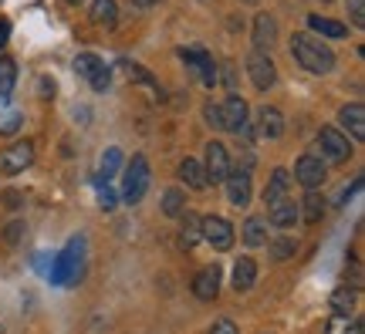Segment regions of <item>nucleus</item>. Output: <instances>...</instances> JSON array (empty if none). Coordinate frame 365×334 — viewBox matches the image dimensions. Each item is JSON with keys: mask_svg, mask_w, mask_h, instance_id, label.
Listing matches in <instances>:
<instances>
[{"mask_svg": "<svg viewBox=\"0 0 365 334\" xmlns=\"http://www.w3.org/2000/svg\"><path fill=\"white\" fill-rule=\"evenodd\" d=\"M291 54H294V61H298L304 71H312V75H328V71L335 68L331 48L322 44L318 38H312V34H294V38H291Z\"/></svg>", "mask_w": 365, "mask_h": 334, "instance_id": "f257e3e1", "label": "nucleus"}, {"mask_svg": "<svg viewBox=\"0 0 365 334\" xmlns=\"http://www.w3.org/2000/svg\"><path fill=\"white\" fill-rule=\"evenodd\" d=\"M149 179H153V172H149V159H145V155H132V162L125 166L122 199H125L129 206L143 203L145 193H149Z\"/></svg>", "mask_w": 365, "mask_h": 334, "instance_id": "f03ea898", "label": "nucleus"}, {"mask_svg": "<svg viewBox=\"0 0 365 334\" xmlns=\"http://www.w3.org/2000/svg\"><path fill=\"white\" fill-rule=\"evenodd\" d=\"M318 159L322 162H345L352 155V142L345 132H339L335 125H322L318 129Z\"/></svg>", "mask_w": 365, "mask_h": 334, "instance_id": "7ed1b4c3", "label": "nucleus"}, {"mask_svg": "<svg viewBox=\"0 0 365 334\" xmlns=\"http://www.w3.org/2000/svg\"><path fill=\"white\" fill-rule=\"evenodd\" d=\"M200 240H207L213 250H230L237 240V233L234 226H230V219H223V216H203L200 219Z\"/></svg>", "mask_w": 365, "mask_h": 334, "instance_id": "20e7f679", "label": "nucleus"}, {"mask_svg": "<svg viewBox=\"0 0 365 334\" xmlns=\"http://www.w3.org/2000/svg\"><path fill=\"white\" fill-rule=\"evenodd\" d=\"M223 115V129L237 132V135H250V105L240 98V95H230L227 102L220 105Z\"/></svg>", "mask_w": 365, "mask_h": 334, "instance_id": "39448f33", "label": "nucleus"}, {"mask_svg": "<svg viewBox=\"0 0 365 334\" xmlns=\"http://www.w3.org/2000/svg\"><path fill=\"white\" fill-rule=\"evenodd\" d=\"M75 71H78V78H85L95 91H108V65H105L98 54H91V51L78 54V58H75Z\"/></svg>", "mask_w": 365, "mask_h": 334, "instance_id": "423d86ee", "label": "nucleus"}, {"mask_svg": "<svg viewBox=\"0 0 365 334\" xmlns=\"http://www.w3.org/2000/svg\"><path fill=\"white\" fill-rule=\"evenodd\" d=\"M31 162H34V142H14L11 149H4L0 152V172L4 176H17V172H24V169H31Z\"/></svg>", "mask_w": 365, "mask_h": 334, "instance_id": "0eeeda50", "label": "nucleus"}, {"mask_svg": "<svg viewBox=\"0 0 365 334\" xmlns=\"http://www.w3.org/2000/svg\"><path fill=\"white\" fill-rule=\"evenodd\" d=\"M247 75H250V81H254V88H257V91L274 88V81H277V68H274L271 54H267V51H254V54H250V58H247Z\"/></svg>", "mask_w": 365, "mask_h": 334, "instance_id": "6e6552de", "label": "nucleus"}, {"mask_svg": "<svg viewBox=\"0 0 365 334\" xmlns=\"http://www.w3.org/2000/svg\"><path fill=\"white\" fill-rule=\"evenodd\" d=\"M294 179H298L304 189H318V186H325L328 169L318 155H301L298 162H294Z\"/></svg>", "mask_w": 365, "mask_h": 334, "instance_id": "1a4fd4ad", "label": "nucleus"}, {"mask_svg": "<svg viewBox=\"0 0 365 334\" xmlns=\"http://www.w3.org/2000/svg\"><path fill=\"white\" fill-rule=\"evenodd\" d=\"M81 246H85V240H71V244L65 246V254L54 260V270H51V281H54V283H68L71 277H78Z\"/></svg>", "mask_w": 365, "mask_h": 334, "instance_id": "9d476101", "label": "nucleus"}, {"mask_svg": "<svg viewBox=\"0 0 365 334\" xmlns=\"http://www.w3.org/2000/svg\"><path fill=\"white\" fill-rule=\"evenodd\" d=\"M223 186H227V199H230V206H237V209H244V206L250 203V196H254L250 172H244V169H230L227 179H223Z\"/></svg>", "mask_w": 365, "mask_h": 334, "instance_id": "9b49d317", "label": "nucleus"}, {"mask_svg": "<svg viewBox=\"0 0 365 334\" xmlns=\"http://www.w3.org/2000/svg\"><path fill=\"white\" fill-rule=\"evenodd\" d=\"M203 169H207V179L210 182H223L227 172H230V155L223 149V142H210L207 145V155H203Z\"/></svg>", "mask_w": 365, "mask_h": 334, "instance_id": "f8f14e48", "label": "nucleus"}, {"mask_svg": "<svg viewBox=\"0 0 365 334\" xmlns=\"http://www.w3.org/2000/svg\"><path fill=\"white\" fill-rule=\"evenodd\" d=\"M180 58H186V61H190V68L203 78V85H210V88H213V81H217V65H213V58H210L203 48H182Z\"/></svg>", "mask_w": 365, "mask_h": 334, "instance_id": "ddd939ff", "label": "nucleus"}, {"mask_svg": "<svg viewBox=\"0 0 365 334\" xmlns=\"http://www.w3.org/2000/svg\"><path fill=\"white\" fill-rule=\"evenodd\" d=\"M274 41H277V21L271 14H257L254 17V48L257 51H271Z\"/></svg>", "mask_w": 365, "mask_h": 334, "instance_id": "4468645a", "label": "nucleus"}, {"mask_svg": "<svg viewBox=\"0 0 365 334\" xmlns=\"http://www.w3.org/2000/svg\"><path fill=\"white\" fill-rule=\"evenodd\" d=\"M193 294L200 301H213L220 294V267H203L193 277Z\"/></svg>", "mask_w": 365, "mask_h": 334, "instance_id": "2eb2a0df", "label": "nucleus"}, {"mask_svg": "<svg viewBox=\"0 0 365 334\" xmlns=\"http://www.w3.org/2000/svg\"><path fill=\"white\" fill-rule=\"evenodd\" d=\"M287 193H291V172H287V169H274L267 186H264V203L267 206L284 203Z\"/></svg>", "mask_w": 365, "mask_h": 334, "instance_id": "dca6fc26", "label": "nucleus"}, {"mask_svg": "<svg viewBox=\"0 0 365 334\" xmlns=\"http://www.w3.org/2000/svg\"><path fill=\"white\" fill-rule=\"evenodd\" d=\"M339 122H341V129L349 132L355 142L365 139V108L359 102H355V105H345V108L339 112Z\"/></svg>", "mask_w": 365, "mask_h": 334, "instance_id": "f3484780", "label": "nucleus"}, {"mask_svg": "<svg viewBox=\"0 0 365 334\" xmlns=\"http://www.w3.org/2000/svg\"><path fill=\"white\" fill-rule=\"evenodd\" d=\"M257 132H261L264 139H281L284 135V115L271 108V105H264L261 112H257Z\"/></svg>", "mask_w": 365, "mask_h": 334, "instance_id": "a211bd4d", "label": "nucleus"}, {"mask_svg": "<svg viewBox=\"0 0 365 334\" xmlns=\"http://www.w3.org/2000/svg\"><path fill=\"white\" fill-rule=\"evenodd\" d=\"M180 179L186 189H207L210 186L207 169H203V162H196V159H182L180 162Z\"/></svg>", "mask_w": 365, "mask_h": 334, "instance_id": "6ab92c4d", "label": "nucleus"}, {"mask_svg": "<svg viewBox=\"0 0 365 334\" xmlns=\"http://www.w3.org/2000/svg\"><path fill=\"white\" fill-rule=\"evenodd\" d=\"M267 223H271V226H277V230H287V226H294V223H298V206L291 203V199L267 206Z\"/></svg>", "mask_w": 365, "mask_h": 334, "instance_id": "aec40b11", "label": "nucleus"}, {"mask_svg": "<svg viewBox=\"0 0 365 334\" xmlns=\"http://www.w3.org/2000/svg\"><path fill=\"white\" fill-rule=\"evenodd\" d=\"M257 283V263L250 257H240L234 263V291L237 294H244V291H250Z\"/></svg>", "mask_w": 365, "mask_h": 334, "instance_id": "412c9836", "label": "nucleus"}, {"mask_svg": "<svg viewBox=\"0 0 365 334\" xmlns=\"http://www.w3.org/2000/svg\"><path fill=\"white\" fill-rule=\"evenodd\" d=\"M176 219H180V244H182V250H193V246L200 244V216L190 213V209H182Z\"/></svg>", "mask_w": 365, "mask_h": 334, "instance_id": "4be33fe9", "label": "nucleus"}, {"mask_svg": "<svg viewBox=\"0 0 365 334\" xmlns=\"http://www.w3.org/2000/svg\"><path fill=\"white\" fill-rule=\"evenodd\" d=\"M322 216H325V196L318 193V189H308V193H304V203H301V209H298V219H304V223H322Z\"/></svg>", "mask_w": 365, "mask_h": 334, "instance_id": "5701e85b", "label": "nucleus"}, {"mask_svg": "<svg viewBox=\"0 0 365 334\" xmlns=\"http://www.w3.org/2000/svg\"><path fill=\"white\" fill-rule=\"evenodd\" d=\"M244 244H247L250 250L267 246V219L264 216H247V223H244Z\"/></svg>", "mask_w": 365, "mask_h": 334, "instance_id": "b1692460", "label": "nucleus"}, {"mask_svg": "<svg viewBox=\"0 0 365 334\" xmlns=\"http://www.w3.org/2000/svg\"><path fill=\"white\" fill-rule=\"evenodd\" d=\"M308 27H312L314 34H325V38H349V27L341 24V21H331V17H322V14H312L308 17Z\"/></svg>", "mask_w": 365, "mask_h": 334, "instance_id": "393cba45", "label": "nucleus"}, {"mask_svg": "<svg viewBox=\"0 0 365 334\" xmlns=\"http://www.w3.org/2000/svg\"><path fill=\"white\" fill-rule=\"evenodd\" d=\"M14 85H17V65L11 58H0V102L14 95Z\"/></svg>", "mask_w": 365, "mask_h": 334, "instance_id": "a878e982", "label": "nucleus"}, {"mask_svg": "<svg viewBox=\"0 0 365 334\" xmlns=\"http://www.w3.org/2000/svg\"><path fill=\"white\" fill-rule=\"evenodd\" d=\"M122 166H125V155H122V149H115V145H112V149H105L102 159H98V172H102L105 179H112Z\"/></svg>", "mask_w": 365, "mask_h": 334, "instance_id": "bb28decb", "label": "nucleus"}, {"mask_svg": "<svg viewBox=\"0 0 365 334\" xmlns=\"http://www.w3.org/2000/svg\"><path fill=\"white\" fill-rule=\"evenodd\" d=\"M325 331L328 334H362V321H352L349 314H331Z\"/></svg>", "mask_w": 365, "mask_h": 334, "instance_id": "cd10ccee", "label": "nucleus"}, {"mask_svg": "<svg viewBox=\"0 0 365 334\" xmlns=\"http://www.w3.org/2000/svg\"><path fill=\"white\" fill-rule=\"evenodd\" d=\"M115 0H91L88 17L95 24H115Z\"/></svg>", "mask_w": 365, "mask_h": 334, "instance_id": "c85d7f7f", "label": "nucleus"}, {"mask_svg": "<svg viewBox=\"0 0 365 334\" xmlns=\"http://www.w3.org/2000/svg\"><path fill=\"white\" fill-rule=\"evenodd\" d=\"M182 209H186V193H182V189H176V186H173V189H166V193H163V213L176 219Z\"/></svg>", "mask_w": 365, "mask_h": 334, "instance_id": "c756f323", "label": "nucleus"}, {"mask_svg": "<svg viewBox=\"0 0 365 334\" xmlns=\"http://www.w3.org/2000/svg\"><path fill=\"white\" fill-rule=\"evenodd\" d=\"M118 68H122V71H125V78H132V81H143L145 88H156V78L149 75L145 68H139L135 61H129V58H122V61H118Z\"/></svg>", "mask_w": 365, "mask_h": 334, "instance_id": "7c9ffc66", "label": "nucleus"}, {"mask_svg": "<svg viewBox=\"0 0 365 334\" xmlns=\"http://www.w3.org/2000/svg\"><path fill=\"white\" fill-rule=\"evenodd\" d=\"M298 254V240H291V236H277L271 240V257L274 260H291Z\"/></svg>", "mask_w": 365, "mask_h": 334, "instance_id": "2f4dec72", "label": "nucleus"}, {"mask_svg": "<svg viewBox=\"0 0 365 334\" xmlns=\"http://www.w3.org/2000/svg\"><path fill=\"white\" fill-rule=\"evenodd\" d=\"M331 308H335V314H349V310L355 308V291L352 287H339V291L331 294Z\"/></svg>", "mask_w": 365, "mask_h": 334, "instance_id": "473e14b6", "label": "nucleus"}, {"mask_svg": "<svg viewBox=\"0 0 365 334\" xmlns=\"http://www.w3.org/2000/svg\"><path fill=\"white\" fill-rule=\"evenodd\" d=\"M345 11L355 27H365V0H345Z\"/></svg>", "mask_w": 365, "mask_h": 334, "instance_id": "72a5a7b5", "label": "nucleus"}, {"mask_svg": "<svg viewBox=\"0 0 365 334\" xmlns=\"http://www.w3.org/2000/svg\"><path fill=\"white\" fill-rule=\"evenodd\" d=\"M21 122H24V115H17V112H11V115L0 122V135H14V132L21 129Z\"/></svg>", "mask_w": 365, "mask_h": 334, "instance_id": "f704fd0d", "label": "nucleus"}, {"mask_svg": "<svg viewBox=\"0 0 365 334\" xmlns=\"http://www.w3.org/2000/svg\"><path fill=\"white\" fill-rule=\"evenodd\" d=\"M203 115H207V125H213V129H223V115H220V105L210 102L207 108H203Z\"/></svg>", "mask_w": 365, "mask_h": 334, "instance_id": "c9c22d12", "label": "nucleus"}, {"mask_svg": "<svg viewBox=\"0 0 365 334\" xmlns=\"http://www.w3.org/2000/svg\"><path fill=\"white\" fill-rule=\"evenodd\" d=\"M210 334H240V331H237V324L230 318H220V321L210 324Z\"/></svg>", "mask_w": 365, "mask_h": 334, "instance_id": "e433bc0d", "label": "nucleus"}, {"mask_svg": "<svg viewBox=\"0 0 365 334\" xmlns=\"http://www.w3.org/2000/svg\"><path fill=\"white\" fill-rule=\"evenodd\" d=\"M21 240H24V223H21V219H14L11 226H7V244L17 246Z\"/></svg>", "mask_w": 365, "mask_h": 334, "instance_id": "4c0bfd02", "label": "nucleus"}, {"mask_svg": "<svg viewBox=\"0 0 365 334\" xmlns=\"http://www.w3.org/2000/svg\"><path fill=\"white\" fill-rule=\"evenodd\" d=\"M359 189H362V179H355L352 186H345V189H341V193H339V199H335V203H339V206H345V203H349V199H352V193H359Z\"/></svg>", "mask_w": 365, "mask_h": 334, "instance_id": "58836bf2", "label": "nucleus"}, {"mask_svg": "<svg viewBox=\"0 0 365 334\" xmlns=\"http://www.w3.org/2000/svg\"><path fill=\"white\" fill-rule=\"evenodd\" d=\"M223 81H227V88L237 95V71H234V65H230V61L223 65Z\"/></svg>", "mask_w": 365, "mask_h": 334, "instance_id": "ea45409f", "label": "nucleus"}, {"mask_svg": "<svg viewBox=\"0 0 365 334\" xmlns=\"http://www.w3.org/2000/svg\"><path fill=\"white\" fill-rule=\"evenodd\" d=\"M98 203H102V209H115V193H112L108 186H102V199H98Z\"/></svg>", "mask_w": 365, "mask_h": 334, "instance_id": "a19ab883", "label": "nucleus"}, {"mask_svg": "<svg viewBox=\"0 0 365 334\" xmlns=\"http://www.w3.org/2000/svg\"><path fill=\"white\" fill-rule=\"evenodd\" d=\"M7 38H11V21H7V17H0V48L7 44Z\"/></svg>", "mask_w": 365, "mask_h": 334, "instance_id": "79ce46f5", "label": "nucleus"}, {"mask_svg": "<svg viewBox=\"0 0 365 334\" xmlns=\"http://www.w3.org/2000/svg\"><path fill=\"white\" fill-rule=\"evenodd\" d=\"M41 98H54V81L41 78Z\"/></svg>", "mask_w": 365, "mask_h": 334, "instance_id": "37998d69", "label": "nucleus"}, {"mask_svg": "<svg viewBox=\"0 0 365 334\" xmlns=\"http://www.w3.org/2000/svg\"><path fill=\"white\" fill-rule=\"evenodd\" d=\"M139 7H153V4H159V0H135Z\"/></svg>", "mask_w": 365, "mask_h": 334, "instance_id": "c03bdc74", "label": "nucleus"}, {"mask_svg": "<svg viewBox=\"0 0 365 334\" xmlns=\"http://www.w3.org/2000/svg\"><path fill=\"white\" fill-rule=\"evenodd\" d=\"M68 4H81V0H68Z\"/></svg>", "mask_w": 365, "mask_h": 334, "instance_id": "a18cd8bd", "label": "nucleus"}, {"mask_svg": "<svg viewBox=\"0 0 365 334\" xmlns=\"http://www.w3.org/2000/svg\"><path fill=\"white\" fill-rule=\"evenodd\" d=\"M322 4H331V0H322Z\"/></svg>", "mask_w": 365, "mask_h": 334, "instance_id": "49530a36", "label": "nucleus"}, {"mask_svg": "<svg viewBox=\"0 0 365 334\" xmlns=\"http://www.w3.org/2000/svg\"><path fill=\"white\" fill-rule=\"evenodd\" d=\"M0 334H4V328H0Z\"/></svg>", "mask_w": 365, "mask_h": 334, "instance_id": "de8ad7c7", "label": "nucleus"}, {"mask_svg": "<svg viewBox=\"0 0 365 334\" xmlns=\"http://www.w3.org/2000/svg\"><path fill=\"white\" fill-rule=\"evenodd\" d=\"M247 4H254V0H247Z\"/></svg>", "mask_w": 365, "mask_h": 334, "instance_id": "09e8293b", "label": "nucleus"}]
</instances>
